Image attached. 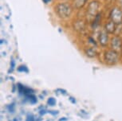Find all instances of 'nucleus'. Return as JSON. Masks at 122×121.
Masks as SVG:
<instances>
[{"instance_id": "obj_1", "label": "nucleus", "mask_w": 122, "mask_h": 121, "mask_svg": "<svg viewBox=\"0 0 122 121\" xmlns=\"http://www.w3.org/2000/svg\"><path fill=\"white\" fill-rule=\"evenodd\" d=\"M73 6L66 2H61L54 6V12L61 19H67L72 15Z\"/></svg>"}, {"instance_id": "obj_2", "label": "nucleus", "mask_w": 122, "mask_h": 121, "mask_svg": "<svg viewBox=\"0 0 122 121\" xmlns=\"http://www.w3.org/2000/svg\"><path fill=\"white\" fill-rule=\"evenodd\" d=\"M104 61L108 65H116L120 61V53L112 49L107 50L104 53Z\"/></svg>"}, {"instance_id": "obj_3", "label": "nucleus", "mask_w": 122, "mask_h": 121, "mask_svg": "<svg viewBox=\"0 0 122 121\" xmlns=\"http://www.w3.org/2000/svg\"><path fill=\"white\" fill-rule=\"evenodd\" d=\"M99 7H100V3H99L98 1H96V0H93V1L89 3L86 10V18L89 22H92L93 21V19H95V17L99 13Z\"/></svg>"}, {"instance_id": "obj_4", "label": "nucleus", "mask_w": 122, "mask_h": 121, "mask_svg": "<svg viewBox=\"0 0 122 121\" xmlns=\"http://www.w3.org/2000/svg\"><path fill=\"white\" fill-rule=\"evenodd\" d=\"M109 19L117 26L122 23V8L119 6H115L110 10Z\"/></svg>"}, {"instance_id": "obj_5", "label": "nucleus", "mask_w": 122, "mask_h": 121, "mask_svg": "<svg viewBox=\"0 0 122 121\" xmlns=\"http://www.w3.org/2000/svg\"><path fill=\"white\" fill-rule=\"evenodd\" d=\"M110 48L114 51L120 53L122 51V38L119 35H114L110 40Z\"/></svg>"}, {"instance_id": "obj_6", "label": "nucleus", "mask_w": 122, "mask_h": 121, "mask_svg": "<svg viewBox=\"0 0 122 121\" xmlns=\"http://www.w3.org/2000/svg\"><path fill=\"white\" fill-rule=\"evenodd\" d=\"M98 42L101 46L106 47L109 44V34L104 29H101L98 35Z\"/></svg>"}, {"instance_id": "obj_7", "label": "nucleus", "mask_w": 122, "mask_h": 121, "mask_svg": "<svg viewBox=\"0 0 122 121\" xmlns=\"http://www.w3.org/2000/svg\"><path fill=\"white\" fill-rule=\"evenodd\" d=\"M17 88H18V92L19 93V95L24 96V97H26V96L29 94H32V93L34 92V91L32 89V88L26 87V86L23 85V84H22L21 83H18L17 84Z\"/></svg>"}, {"instance_id": "obj_8", "label": "nucleus", "mask_w": 122, "mask_h": 121, "mask_svg": "<svg viewBox=\"0 0 122 121\" xmlns=\"http://www.w3.org/2000/svg\"><path fill=\"white\" fill-rule=\"evenodd\" d=\"M104 29L109 34H114L115 35L117 34V25L115 24L113 22H112L110 20L109 22L105 23Z\"/></svg>"}, {"instance_id": "obj_9", "label": "nucleus", "mask_w": 122, "mask_h": 121, "mask_svg": "<svg viewBox=\"0 0 122 121\" xmlns=\"http://www.w3.org/2000/svg\"><path fill=\"white\" fill-rule=\"evenodd\" d=\"M85 52V54L89 58H96L98 54V52L95 48L93 47H89V48H86L84 50Z\"/></svg>"}, {"instance_id": "obj_10", "label": "nucleus", "mask_w": 122, "mask_h": 121, "mask_svg": "<svg viewBox=\"0 0 122 121\" xmlns=\"http://www.w3.org/2000/svg\"><path fill=\"white\" fill-rule=\"evenodd\" d=\"M88 0H73V6L76 10H81L86 6Z\"/></svg>"}, {"instance_id": "obj_11", "label": "nucleus", "mask_w": 122, "mask_h": 121, "mask_svg": "<svg viewBox=\"0 0 122 121\" xmlns=\"http://www.w3.org/2000/svg\"><path fill=\"white\" fill-rule=\"evenodd\" d=\"M25 98H26V101L30 102L31 104H36V103L38 102V98H37V97L34 94V93L26 96V97H25Z\"/></svg>"}, {"instance_id": "obj_12", "label": "nucleus", "mask_w": 122, "mask_h": 121, "mask_svg": "<svg viewBox=\"0 0 122 121\" xmlns=\"http://www.w3.org/2000/svg\"><path fill=\"white\" fill-rule=\"evenodd\" d=\"M101 13H98L97 15L95 17V19H93V21L92 22V26H93V28L98 26L101 22Z\"/></svg>"}, {"instance_id": "obj_13", "label": "nucleus", "mask_w": 122, "mask_h": 121, "mask_svg": "<svg viewBox=\"0 0 122 121\" xmlns=\"http://www.w3.org/2000/svg\"><path fill=\"white\" fill-rule=\"evenodd\" d=\"M17 71L19 73H29V69L26 65H22L17 68Z\"/></svg>"}, {"instance_id": "obj_14", "label": "nucleus", "mask_w": 122, "mask_h": 121, "mask_svg": "<svg viewBox=\"0 0 122 121\" xmlns=\"http://www.w3.org/2000/svg\"><path fill=\"white\" fill-rule=\"evenodd\" d=\"M56 103H57L56 99H55V98H54V97H50L49 99L47 100V104H48L49 106H50V107H54V106H55Z\"/></svg>"}, {"instance_id": "obj_15", "label": "nucleus", "mask_w": 122, "mask_h": 121, "mask_svg": "<svg viewBox=\"0 0 122 121\" xmlns=\"http://www.w3.org/2000/svg\"><path fill=\"white\" fill-rule=\"evenodd\" d=\"M26 121H35V118L33 114L31 113H28L26 116Z\"/></svg>"}, {"instance_id": "obj_16", "label": "nucleus", "mask_w": 122, "mask_h": 121, "mask_svg": "<svg viewBox=\"0 0 122 121\" xmlns=\"http://www.w3.org/2000/svg\"><path fill=\"white\" fill-rule=\"evenodd\" d=\"M7 108L10 113H13L14 111H15V104H11L10 105H8Z\"/></svg>"}, {"instance_id": "obj_17", "label": "nucleus", "mask_w": 122, "mask_h": 121, "mask_svg": "<svg viewBox=\"0 0 122 121\" xmlns=\"http://www.w3.org/2000/svg\"><path fill=\"white\" fill-rule=\"evenodd\" d=\"M89 41H90L89 42H90L91 44H93V45H95V46H97V42H95V40H94L93 38L89 37Z\"/></svg>"}, {"instance_id": "obj_18", "label": "nucleus", "mask_w": 122, "mask_h": 121, "mask_svg": "<svg viewBox=\"0 0 122 121\" xmlns=\"http://www.w3.org/2000/svg\"><path fill=\"white\" fill-rule=\"evenodd\" d=\"M15 61L12 59L11 61H10V69H11V71H13V69L15 68Z\"/></svg>"}, {"instance_id": "obj_19", "label": "nucleus", "mask_w": 122, "mask_h": 121, "mask_svg": "<svg viewBox=\"0 0 122 121\" xmlns=\"http://www.w3.org/2000/svg\"><path fill=\"white\" fill-rule=\"evenodd\" d=\"M57 92H61V94H63V95H67V92H66V90H65V89L58 88V89H57Z\"/></svg>"}, {"instance_id": "obj_20", "label": "nucleus", "mask_w": 122, "mask_h": 121, "mask_svg": "<svg viewBox=\"0 0 122 121\" xmlns=\"http://www.w3.org/2000/svg\"><path fill=\"white\" fill-rule=\"evenodd\" d=\"M48 112L50 114H51L53 116H56L58 114V111H48Z\"/></svg>"}, {"instance_id": "obj_21", "label": "nucleus", "mask_w": 122, "mask_h": 121, "mask_svg": "<svg viewBox=\"0 0 122 121\" xmlns=\"http://www.w3.org/2000/svg\"><path fill=\"white\" fill-rule=\"evenodd\" d=\"M69 100H70V101L71 103H73V104H76V100L75 98H73V97H69Z\"/></svg>"}, {"instance_id": "obj_22", "label": "nucleus", "mask_w": 122, "mask_h": 121, "mask_svg": "<svg viewBox=\"0 0 122 121\" xmlns=\"http://www.w3.org/2000/svg\"><path fill=\"white\" fill-rule=\"evenodd\" d=\"M48 112V111H46V110H41L40 111H39V114H40L41 116H42V115H45L46 113Z\"/></svg>"}, {"instance_id": "obj_23", "label": "nucleus", "mask_w": 122, "mask_h": 121, "mask_svg": "<svg viewBox=\"0 0 122 121\" xmlns=\"http://www.w3.org/2000/svg\"><path fill=\"white\" fill-rule=\"evenodd\" d=\"M68 119L67 118H66V117H63L62 119H59V121H66V120H67Z\"/></svg>"}, {"instance_id": "obj_24", "label": "nucleus", "mask_w": 122, "mask_h": 121, "mask_svg": "<svg viewBox=\"0 0 122 121\" xmlns=\"http://www.w3.org/2000/svg\"><path fill=\"white\" fill-rule=\"evenodd\" d=\"M43 2H44V3H46V4H47L48 3H50V0H42Z\"/></svg>"}]
</instances>
